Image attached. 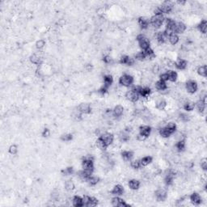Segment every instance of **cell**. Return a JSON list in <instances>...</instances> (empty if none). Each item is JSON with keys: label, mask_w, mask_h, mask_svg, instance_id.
<instances>
[{"label": "cell", "mask_w": 207, "mask_h": 207, "mask_svg": "<svg viewBox=\"0 0 207 207\" xmlns=\"http://www.w3.org/2000/svg\"><path fill=\"white\" fill-rule=\"evenodd\" d=\"M82 167H83V169L93 172V171H94V157L90 155L84 156L82 160Z\"/></svg>", "instance_id": "cell-1"}, {"label": "cell", "mask_w": 207, "mask_h": 207, "mask_svg": "<svg viewBox=\"0 0 207 207\" xmlns=\"http://www.w3.org/2000/svg\"><path fill=\"white\" fill-rule=\"evenodd\" d=\"M141 88V86H136L134 87H133L131 90L128 91L126 94V97L128 100L135 103L138 99H139V90Z\"/></svg>", "instance_id": "cell-2"}, {"label": "cell", "mask_w": 207, "mask_h": 207, "mask_svg": "<svg viewBox=\"0 0 207 207\" xmlns=\"http://www.w3.org/2000/svg\"><path fill=\"white\" fill-rule=\"evenodd\" d=\"M136 40L138 43L139 47L141 48L143 51L147 49H149V48H151V42H150L149 39L146 37L145 35H143V34L138 35Z\"/></svg>", "instance_id": "cell-3"}, {"label": "cell", "mask_w": 207, "mask_h": 207, "mask_svg": "<svg viewBox=\"0 0 207 207\" xmlns=\"http://www.w3.org/2000/svg\"><path fill=\"white\" fill-rule=\"evenodd\" d=\"M164 22V15H155L150 19V24H151L154 28H160Z\"/></svg>", "instance_id": "cell-4"}, {"label": "cell", "mask_w": 207, "mask_h": 207, "mask_svg": "<svg viewBox=\"0 0 207 207\" xmlns=\"http://www.w3.org/2000/svg\"><path fill=\"white\" fill-rule=\"evenodd\" d=\"M134 77L128 74H124L119 79V83L123 87H130L134 83Z\"/></svg>", "instance_id": "cell-5"}, {"label": "cell", "mask_w": 207, "mask_h": 207, "mask_svg": "<svg viewBox=\"0 0 207 207\" xmlns=\"http://www.w3.org/2000/svg\"><path fill=\"white\" fill-rule=\"evenodd\" d=\"M158 8L162 14H168L173 9V3L168 1H166L163 4L160 5V7H158Z\"/></svg>", "instance_id": "cell-6"}, {"label": "cell", "mask_w": 207, "mask_h": 207, "mask_svg": "<svg viewBox=\"0 0 207 207\" xmlns=\"http://www.w3.org/2000/svg\"><path fill=\"white\" fill-rule=\"evenodd\" d=\"M185 87L189 94H194L198 91V83L194 80H188L185 84Z\"/></svg>", "instance_id": "cell-7"}, {"label": "cell", "mask_w": 207, "mask_h": 207, "mask_svg": "<svg viewBox=\"0 0 207 207\" xmlns=\"http://www.w3.org/2000/svg\"><path fill=\"white\" fill-rule=\"evenodd\" d=\"M155 198L158 202H164L168 198V193L164 188H159L155 191Z\"/></svg>", "instance_id": "cell-8"}, {"label": "cell", "mask_w": 207, "mask_h": 207, "mask_svg": "<svg viewBox=\"0 0 207 207\" xmlns=\"http://www.w3.org/2000/svg\"><path fill=\"white\" fill-rule=\"evenodd\" d=\"M176 23V22L175 21L174 19H171V18H167V19H165V24H166V29H165V31L168 33V35H169L170 33H173Z\"/></svg>", "instance_id": "cell-9"}, {"label": "cell", "mask_w": 207, "mask_h": 207, "mask_svg": "<svg viewBox=\"0 0 207 207\" xmlns=\"http://www.w3.org/2000/svg\"><path fill=\"white\" fill-rule=\"evenodd\" d=\"M175 177V172L172 170H168L165 172L164 176V183L167 185H171L173 184V180H174Z\"/></svg>", "instance_id": "cell-10"}, {"label": "cell", "mask_w": 207, "mask_h": 207, "mask_svg": "<svg viewBox=\"0 0 207 207\" xmlns=\"http://www.w3.org/2000/svg\"><path fill=\"white\" fill-rule=\"evenodd\" d=\"M78 111L81 114H90L91 113V107L90 104L82 103L78 106Z\"/></svg>", "instance_id": "cell-11"}, {"label": "cell", "mask_w": 207, "mask_h": 207, "mask_svg": "<svg viewBox=\"0 0 207 207\" xmlns=\"http://www.w3.org/2000/svg\"><path fill=\"white\" fill-rule=\"evenodd\" d=\"M99 138H100L104 142V143L108 146H109V145H111L113 142V140H114L113 134H110V133H104V134H102Z\"/></svg>", "instance_id": "cell-12"}, {"label": "cell", "mask_w": 207, "mask_h": 207, "mask_svg": "<svg viewBox=\"0 0 207 207\" xmlns=\"http://www.w3.org/2000/svg\"><path fill=\"white\" fill-rule=\"evenodd\" d=\"M138 24L142 29H147L150 25V19L145 16H141L138 19Z\"/></svg>", "instance_id": "cell-13"}, {"label": "cell", "mask_w": 207, "mask_h": 207, "mask_svg": "<svg viewBox=\"0 0 207 207\" xmlns=\"http://www.w3.org/2000/svg\"><path fill=\"white\" fill-rule=\"evenodd\" d=\"M112 205L113 206L117 207H128L129 205L123 199L119 197H115L112 199Z\"/></svg>", "instance_id": "cell-14"}, {"label": "cell", "mask_w": 207, "mask_h": 207, "mask_svg": "<svg viewBox=\"0 0 207 207\" xmlns=\"http://www.w3.org/2000/svg\"><path fill=\"white\" fill-rule=\"evenodd\" d=\"M151 133V127L149 126H142L139 127V134L147 138Z\"/></svg>", "instance_id": "cell-15"}, {"label": "cell", "mask_w": 207, "mask_h": 207, "mask_svg": "<svg viewBox=\"0 0 207 207\" xmlns=\"http://www.w3.org/2000/svg\"><path fill=\"white\" fill-rule=\"evenodd\" d=\"M168 37V33H167L166 31H161L159 32L156 35V39H157V41L160 43V44H164L166 42V40Z\"/></svg>", "instance_id": "cell-16"}, {"label": "cell", "mask_w": 207, "mask_h": 207, "mask_svg": "<svg viewBox=\"0 0 207 207\" xmlns=\"http://www.w3.org/2000/svg\"><path fill=\"white\" fill-rule=\"evenodd\" d=\"M120 63L122 65H126V66H132L134 64V60L128 55H123L120 58Z\"/></svg>", "instance_id": "cell-17"}, {"label": "cell", "mask_w": 207, "mask_h": 207, "mask_svg": "<svg viewBox=\"0 0 207 207\" xmlns=\"http://www.w3.org/2000/svg\"><path fill=\"white\" fill-rule=\"evenodd\" d=\"M185 30H186V25L184 24L183 22H177L176 23L173 33L176 34H182L184 33Z\"/></svg>", "instance_id": "cell-18"}, {"label": "cell", "mask_w": 207, "mask_h": 207, "mask_svg": "<svg viewBox=\"0 0 207 207\" xmlns=\"http://www.w3.org/2000/svg\"><path fill=\"white\" fill-rule=\"evenodd\" d=\"M78 175H79V177L80 179L82 180L83 181H87L88 179L91 176L92 172H89V171H87V170L83 169L78 172Z\"/></svg>", "instance_id": "cell-19"}, {"label": "cell", "mask_w": 207, "mask_h": 207, "mask_svg": "<svg viewBox=\"0 0 207 207\" xmlns=\"http://www.w3.org/2000/svg\"><path fill=\"white\" fill-rule=\"evenodd\" d=\"M190 201H191V202L193 203V204L196 205V206H198V205H200L202 203V200L201 196L198 193H193L190 195Z\"/></svg>", "instance_id": "cell-20"}, {"label": "cell", "mask_w": 207, "mask_h": 207, "mask_svg": "<svg viewBox=\"0 0 207 207\" xmlns=\"http://www.w3.org/2000/svg\"><path fill=\"white\" fill-rule=\"evenodd\" d=\"M123 113H124V108L122 105H117L113 109V117H115L116 118H121L122 116Z\"/></svg>", "instance_id": "cell-21"}, {"label": "cell", "mask_w": 207, "mask_h": 207, "mask_svg": "<svg viewBox=\"0 0 207 207\" xmlns=\"http://www.w3.org/2000/svg\"><path fill=\"white\" fill-rule=\"evenodd\" d=\"M124 193V188L121 184H117L115 185L111 191V194L115 195V196H121Z\"/></svg>", "instance_id": "cell-22"}, {"label": "cell", "mask_w": 207, "mask_h": 207, "mask_svg": "<svg viewBox=\"0 0 207 207\" xmlns=\"http://www.w3.org/2000/svg\"><path fill=\"white\" fill-rule=\"evenodd\" d=\"M187 66H188V61H186V60H184V59H181V58L178 59L177 61L175 63V66L178 70H180V71L186 69Z\"/></svg>", "instance_id": "cell-23"}, {"label": "cell", "mask_w": 207, "mask_h": 207, "mask_svg": "<svg viewBox=\"0 0 207 207\" xmlns=\"http://www.w3.org/2000/svg\"><path fill=\"white\" fill-rule=\"evenodd\" d=\"M113 78L111 75H106L104 76V86L105 88L108 89L110 87V86L113 84Z\"/></svg>", "instance_id": "cell-24"}, {"label": "cell", "mask_w": 207, "mask_h": 207, "mask_svg": "<svg viewBox=\"0 0 207 207\" xmlns=\"http://www.w3.org/2000/svg\"><path fill=\"white\" fill-rule=\"evenodd\" d=\"M129 187L130 188H131L132 190H138L140 185H141V183L138 180L136 179H132L129 181V184H128Z\"/></svg>", "instance_id": "cell-25"}, {"label": "cell", "mask_w": 207, "mask_h": 207, "mask_svg": "<svg viewBox=\"0 0 207 207\" xmlns=\"http://www.w3.org/2000/svg\"><path fill=\"white\" fill-rule=\"evenodd\" d=\"M151 89L149 87H141V88L139 90V95L143 98H147L151 95Z\"/></svg>", "instance_id": "cell-26"}, {"label": "cell", "mask_w": 207, "mask_h": 207, "mask_svg": "<svg viewBox=\"0 0 207 207\" xmlns=\"http://www.w3.org/2000/svg\"><path fill=\"white\" fill-rule=\"evenodd\" d=\"M155 88L158 91H165L168 89V85L166 83V82L160 79L155 83Z\"/></svg>", "instance_id": "cell-27"}, {"label": "cell", "mask_w": 207, "mask_h": 207, "mask_svg": "<svg viewBox=\"0 0 207 207\" xmlns=\"http://www.w3.org/2000/svg\"><path fill=\"white\" fill-rule=\"evenodd\" d=\"M122 157L125 161H131L134 157V152L131 151H123L122 152Z\"/></svg>", "instance_id": "cell-28"}, {"label": "cell", "mask_w": 207, "mask_h": 207, "mask_svg": "<svg viewBox=\"0 0 207 207\" xmlns=\"http://www.w3.org/2000/svg\"><path fill=\"white\" fill-rule=\"evenodd\" d=\"M72 204L73 206L75 207H81L83 206V198L79 196H75L72 200Z\"/></svg>", "instance_id": "cell-29"}, {"label": "cell", "mask_w": 207, "mask_h": 207, "mask_svg": "<svg viewBox=\"0 0 207 207\" xmlns=\"http://www.w3.org/2000/svg\"><path fill=\"white\" fill-rule=\"evenodd\" d=\"M175 146H176V150L179 151V152H182V151H184L185 146H186L185 140H184V139H180V140H179V141L175 144Z\"/></svg>", "instance_id": "cell-30"}, {"label": "cell", "mask_w": 207, "mask_h": 207, "mask_svg": "<svg viewBox=\"0 0 207 207\" xmlns=\"http://www.w3.org/2000/svg\"><path fill=\"white\" fill-rule=\"evenodd\" d=\"M168 41H169L170 44H172V45H176L178 41H179L180 38L178 37V35L177 34H176V33H170L169 35H168Z\"/></svg>", "instance_id": "cell-31"}, {"label": "cell", "mask_w": 207, "mask_h": 207, "mask_svg": "<svg viewBox=\"0 0 207 207\" xmlns=\"http://www.w3.org/2000/svg\"><path fill=\"white\" fill-rule=\"evenodd\" d=\"M195 107H196V106H195V103L193 102V101H186L185 103L184 104L183 106L184 109L185 111H187V112L193 111Z\"/></svg>", "instance_id": "cell-32"}, {"label": "cell", "mask_w": 207, "mask_h": 207, "mask_svg": "<svg viewBox=\"0 0 207 207\" xmlns=\"http://www.w3.org/2000/svg\"><path fill=\"white\" fill-rule=\"evenodd\" d=\"M29 59H30V61H31L33 64L38 65V66L41 65V62H42V59H41L39 56H37V54H33V55H31L30 57H29Z\"/></svg>", "instance_id": "cell-33"}, {"label": "cell", "mask_w": 207, "mask_h": 207, "mask_svg": "<svg viewBox=\"0 0 207 207\" xmlns=\"http://www.w3.org/2000/svg\"><path fill=\"white\" fill-rule=\"evenodd\" d=\"M167 106V102L165 101L164 99H160L159 100H157V102L155 103V108H157L158 110H164Z\"/></svg>", "instance_id": "cell-34"}, {"label": "cell", "mask_w": 207, "mask_h": 207, "mask_svg": "<svg viewBox=\"0 0 207 207\" xmlns=\"http://www.w3.org/2000/svg\"><path fill=\"white\" fill-rule=\"evenodd\" d=\"M130 137L129 133L125 131V130L121 132L120 134H119V139H120V141L122 142H127L130 140Z\"/></svg>", "instance_id": "cell-35"}, {"label": "cell", "mask_w": 207, "mask_h": 207, "mask_svg": "<svg viewBox=\"0 0 207 207\" xmlns=\"http://www.w3.org/2000/svg\"><path fill=\"white\" fill-rule=\"evenodd\" d=\"M198 30L203 34L206 33V28H207V21L206 19H203L202 20L198 25Z\"/></svg>", "instance_id": "cell-36"}, {"label": "cell", "mask_w": 207, "mask_h": 207, "mask_svg": "<svg viewBox=\"0 0 207 207\" xmlns=\"http://www.w3.org/2000/svg\"><path fill=\"white\" fill-rule=\"evenodd\" d=\"M206 103L204 102L202 99H199L198 102L195 104V106H197V108L200 113H203L206 109Z\"/></svg>", "instance_id": "cell-37"}, {"label": "cell", "mask_w": 207, "mask_h": 207, "mask_svg": "<svg viewBox=\"0 0 207 207\" xmlns=\"http://www.w3.org/2000/svg\"><path fill=\"white\" fill-rule=\"evenodd\" d=\"M95 144H96V146L99 148V150H101V151H106V149L108 148V146L104 143V142L100 138H99L96 140Z\"/></svg>", "instance_id": "cell-38"}, {"label": "cell", "mask_w": 207, "mask_h": 207, "mask_svg": "<svg viewBox=\"0 0 207 207\" xmlns=\"http://www.w3.org/2000/svg\"><path fill=\"white\" fill-rule=\"evenodd\" d=\"M160 136L162 137V138H169L172 134L171 133V132L168 130V128L166 127H163L162 129H160Z\"/></svg>", "instance_id": "cell-39"}, {"label": "cell", "mask_w": 207, "mask_h": 207, "mask_svg": "<svg viewBox=\"0 0 207 207\" xmlns=\"http://www.w3.org/2000/svg\"><path fill=\"white\" fill-rule=\"evenodd\" d=\"M168 80L171 82H176L177 78H178V75L175 71H168Z\"/></svg>", "instance_id": "cell-40"}, {"label": "cell", "mask_w": 207, "mask_h": 207, "mask_svg": "<svg viewBox=\"0 0 207 207\" xmlns=\"http://www.w3.org/2000/svg\"><path fill=\"white\" fill-rule=\"evenodd\" d=\"M152 160H153V158H152L151 156H145V157H143L141 160L142 166H147V165H149L150 164H151Z\"/></svg>", "instance_id": "cell-41"}, {"label": "cell", "mask_w": 207, "mask_h": 207, "mask_svg": "<svg viewBox=\"0 0 207 207\" xmlns=\"http://www.w3.org/2000/svg\"><path fill=\"white\" fill-rule=\"evenodd\" d=\"M144 53H145V54H146V58L153 59V58H155V52H154V50H153L152 49H151V48L147 49L146 50H144Z\"/></svg>", "instance_id": "cell-42"}, {"label": "cell", "mask_w": 207, "mask_h": 207, "mask_svg": "<svg viewBox=\"0 0 207 207\" xmlns=\"http://www.w3.org/2000/svg\"><path fill=\"white\" fill-rule=\"evenodd\" d=\"M198 73L199 75L202 76V77H206L207 75V67L206 65L201 66L198 69Z\"/></svg>", "instance_id": "cell-43"}, {"label": "cell", "mask_w": 207, "mask_h": 207, "mask_svg": "<svg viewBox=\"0 0 207 207\" xmlns=\"http://www.w3.org/2000/svg\"><path fill=\"white\" fill-rule=\"evenodd\" d=\"M130 166H131L132 168H134V169H139L142 166L141 160H133V161H131V163H130Z\"/></svg>", "instance_id": "cell-44"}, {"label": "cell", "mask_w": 207, "mask_h": 207, "mask_svg": "<svg viewBox=\"0 0 207 207\" xmlns=\"http://www.w3.org/2000/svg\"><path fill=\"white\" fill-rule=\"evenodd\" d=\"M99 178L98 176H91V177H90L88 180H87V182L89 183L90 185H92V186H94L95 184H97L99 183Z\"/></svg>", "instance_id": "cell-45"}, {"label": "cell", "mask_w": 207, "mask_h": 207, "mask_svg": "<svg viewBox=\"0 0 207 207\" xmlns=\"http://www.w3.org/2000/svg\"><path fill=\"white\" fill-rule=\"evenodd\" d=\"M73 172H74L73 167H67L65 169L61 170V173L63 176H70V175L73 174Z\"/></svg>", "instance_id": "cell-46"}, {"label": "cell", "mask_w": 207, "mask_h": 207, "mask_svg": "<svg viewBox=\"0 0 207 207\" xmlns=\"http://www.w3.org/2000/svg\"><path fill=\"white\" fill-rule=\"evenodd\" d=\"M65 188L67 191H71L75 188V184L72 180H67L65 183Z\"/></svg>", "instance_id": "cell-47"}, {"label": "cell", "mask_w": 207, "mask_h": 207, "mask_svg": "<svg viewBox=\"0 0 207 207\" xmlns=\"http://www.w3.org/2000/svg\"><path fill=\"white\" fill-rule=\"evenodd\" d=\"M135 58H136L137 60H138V61H144L146 58V54H145L144 51L142 50V51L137 53L136 55H135Z\"/></svg>", "instance_id": "cell-48"}, {"label": "cell", "mask_w": 207, "mask_h": 207, "mask_svg": "<svg viewBox=\"0 0 207 207\" xmlns=\"http://www.w3.org/2000/svg\"><path fill=\"white\" fill-rule=\"evenodd\" d=\"M166 127L168 128V130L172 134H173L175 132H176V125L174 122H169L166 126Z\"/></svg>", "instance_id": "cell-49"}, {"label": "cell", "mask_w": 207, "mask_h": 207, "mask_svg": "<svg viewBox=\"0 0 207 207\" xmlns=\"http://www.w3.org/2000/svg\"><path fill=\"white\" fill-rule=\"evenodd\" d=\"M179 118L181 122H188V121L190 120V116H189L188 114H187V113H182L179 115Z\"/></svg>", "instance_id": "cell-50"}, {"label": "cell", "mask_w": 207, "mask_h": 207, "mask_svg": "<svg viewBox=\"0 0 207 207\" xmlns=\"http://www.w3.org/2000/svg\"><path fill=\"white\" fill-rule=\"evenodd\" d=\"M97 205H98V200H97V199H96L95 198L90 197L89 202H88V204H87V206L93 207V206H97Z\"/></svg>", "instance_id": "cell-51"}, {"label": "cell", "mask_w": 207, "mask_h": 207, "mask_svg": "<svg viewBox=\"0 0 207 207\" xmlns=\"http://www.w3.org/2000/svg\"><path fill=\"white\" fill-rule=\"evenodd\" d=\"M73 139V135L71 134H62L61 136V140L63 142H70Z\"/></svg>", "instance_id": "cell-52"}, {"label": "cell", "mask_w": 207, "mask_h": 207, "mask_svg": "<svg viewBox=\"0 0 207 207\" xmlns=\"http://www.w3.org/2000/svg\"><path fill=\"white\" fill-rule=\"evenodd\" d=\"M8 151H9L10 154H11V155H16L17 152H18V146L13 144V145L10 146Z\"/></svg>", "instance_id": "cell-53"}, {"label": "cell", "mask_w": 207, "mask_h": 207, "mask_svg": "<svg viewBox=\"0 0 207 207\" xmlns=\"http://www.w3.org/2000/svg\"><path fill=\"white\" fill-rule=\"evenodd\" d=\"M45 41L42 40V39H41V40H39L37 41V42H36V47L37 49H41L45 47Z\"/></svg>", "instance_id": "cell-54"}, {"label": "cell", "mask_w": 207, "mask_h": 207, "mask_svg": "<svg viewBox=\"0 0 207 207\" xmlns=\"http://www.w3.org/2000/svg\"><path fill=\"white\" fill-rule=\"evenodd\" d=\"M103 61L104 63H106V64H112L113 62V60L111 57L106 55V56H104L103 57Z\"/></svg>", "instance_id": "cell-55"}, {"label": "cell", "mask_w": 207, "mask_h": 207, "mask_svg": "<svg viewBox=\"0 0 207 207\" xmlns=\"http://www.w3.org/2000/svg\"><path fill=\"white\" fill-rule=\"evenodd\" d=\"M41 135H42L43 138H48L50 135V130L48 128H45L43 130L42 133H41Z\"/></svg>", "instance_id": "cell-56"}, {"label": "cell", "mask_w": 207, "mask_h": 207, "mask_svg": "<svg viewBox=\"0 0 207 207\" xmlns=\"http://www.w3.org/2000/svg\"><path fill=\"white\" fill-rule=\"evenodd\" d=\"M201 168H202L204 171H206L207 170V160L206 158L203 159V160L201 161Z\"/></svg>", "instance_id": "cell-57"}, {"label": "cell", "mask_w": 207, "mask_h": 207, "mask_svg": "<svg viewBox=\"0 0 207 207\" xmlns=\"http://www.w3.org/2000/svg\"><path fill=\"white\" fill-rule=\"evenodd\" d=\"M160 80H163V81H168V73L167 72H165V73H163V74H161L160 75Z\"/></svg>", "instance_id": "cell-58"}, {"label": "cell", "mask_w": 207, "mask_h": 207, "mask_svg": "<svg viewBox=\"0 0 207 207\" xmlns=\"http://www.w3.org/2000/svg\"><path fill=\"white\" fill-rule=\"evenodd\" d=\"M98 91H99V93H100L101 95H104L105 93H106V92H107V91H108V89H107V88H105L104 87H102L101 88H99Z\"/></svg>", "instance_id": "cell-59"}, {"label": "cell", "mask_w": 207, "mask_h": 207, "mask_svg": "<svg viewBox=\"0 0 207 207\" xmlns=\"http://www.w3.org/2000/svg\"><path fill=\"white\" fill-rule=\"evenodd\" d=\"M137 138H138V140H139V141H144V140L146 139V138H144L143 136L140 135L139 134H138V135L137 136Z\"/></svg>", "instance_id": "cell-60"}, {"label": "cell", "mask_w": 207, "mask_h": 207, "mask_svg": "<svg viewBox=\"0 0 207 207\" xmlns=\"http://www.w3.org/2000/svg\"><path fill=\"white\" fill-rule=\"evenodd\" d=\"M153 71L155 72V73H157L158 71H159V66L158 65H155L154 66V69H153Z\"/></svg>", "instance_id": "cell-61"}, {"label": "cell", "mask_w": 207, "mask_h": 207, "mask_svg": "<svg viewBox=\"0 0 207 207\" xmlns=\"http://www.w3.org/2000/svg\"><path fill=\"white\" fill-rule=\"evenodd\" d=\"M52 198H53V199H57V198H58V194L57 193H53L52 194Z\"/></svg>", "instance_id": "cell-62"}, {"label": "cell", "mask_w": 207, "mask_h": 207, "mask_svg": "<svg viewBox=\"0 0 207 207\" xmlns=\"http://www.w3.org/2000/svg\"><path fill=\"white\" fill-rule=\"evenodd\" d=\"M177 3H180V4H184V3H185V1H183V2H181V1H178Z\"/></svg>", "instance_id": "cell-63"}]
</instances>
